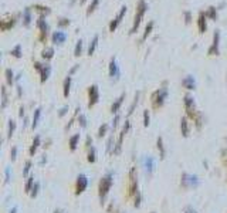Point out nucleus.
I'll list each match as a JSON object with an SVG mask.
<instances>
[{
	"label": "nucleus",
	"mask_w": 227,
	"mask_h": 213,
	"mask_svg": "<svg viewBox=\"0 0 227 213\" xmlns=\"http://www.w3.org/2000/svg\"><path fill=\"white\" fill-rule=\"evenodd\" d=\"M138 190V173L136 168H131L129 171V195H136Z\"/></svg>",
	"instance_id": "6"
},
{
	"label": "nucleus",
	"mask_w": 227,
	"mask_h": 213,
	"mask_svg": "<svg viewBox=\"0 0 227 213\" xmlns=\"http://www.w3.org/2000/svg\"><path fill=\"white\" fill-rule=\"evenodd\" d=\"M185 213H197L195 210V209H193V207H186V210H185Z\"/></svg>",
	"instance_id": "57"
},
{
	"label": "nucleus",
	"mask_w": 227,
	"mask_h": 213,
	"mask_svg": "<svg viewBox=\"0 0 227 213\" xmlns=\"http://www.w3.org/2000/svg\"><path fill=\"white\" fill-rule=\"evenodd\" d=\"M182 85L186 88V90H195L196 88V80L192 75H186V77L182 80Z\"/></svg>",
	"instance_id": "14"
},
{
	"label": "nucleus",
	"mask_w": 227,
	"mask_h": 213,
	"mask_svg": "<svg viewBox=\"0 0 227 213\" xmlns=\"http://www.w3.org/2000/svg\"><path fill=\"white\" fill-rule=\"evenodd\" d=\"M219 43H220V31L219 30H216L213 34V44L210 45V48H209L207 54L209 56H219Z\"/></svg>",
	"instance_id": "9"
},
{
	"label": "nucleus",
	"mask_w": 227,
	"mask_h": 213,
	"mask_svg": "<svg viewBox=\"0 0 227 213\" xmlns=\"http://www.w3.org/2000/svg\"><path fill=\"white\" fill-rule=\"evenodd\" d=\"M80 138H81V135L80 134H75V135H72L71 138H70V151H75L78 146V142H80Z\"/></svg>",
	"instance_id": "22"
},
{
	"label": "nucleus",
	"mask_w": 227,
	"mask_h": 213,
	"mask_svg": "<svg viewBox=\"0 0 227 213\" xmlns=\"http://www.w3.org/2000/svg\"><path fill=\"white\" fill-rule=\"evenodd\" d=\"M7 102H9V100H7V91H6V87L3 85L1 87V110H4L7 107Z\"/></svg>",
	"instance_id": "29"
},
{
	"label": "nucleus",
	"mask_w": 227,
	"mask_h": 213,
	"mask_svg": "<svg viewBox=\"0 0 227 213\" xmlns=\"http://www.w3.org/2000/svg\"><path fill=\"white\" fill-rule=\"evenodd\" d=\"M14 131H16V122H14L13 119H10L9 121V129H7V138H12Z\"/></svg>",
	"instance_id": "32"
},
{
	"label": "nucleus",
	"mask_w": 227,
	"mask_h": 213,
	"mask_svg": "<svg viewBox=\"0 0 227 213\" xmlns=\"http://www.w3.org/2000/svg\"><path fill=\"white\" fill-rule=\"evenodd\" d=\"M107 131H108V124H102L98 129V138H102L107 134Z\"/></svg>",
	"instance_id": "39"
},
{
	"label": "nucleus",
	"mask_w": 227,
	"mask_h": 213,
	"mask_svg": "<svg viewBox=\"0 0 227 213\" xmlns=\"http://www.w3.org/2000/svg\"><path fill=\"white\" fill-rule=\"evenodd\" d=\"M34 9H36V10H39L40 13H41V16H44V14H50V12H51V10H50L48 7L39 6V4H36V6H34Z\"/></svg>",
	"instance_id": "38"
},
{
	"label": "nucleus",
	"mask_w": 227,
	"mask_h": 213,
	"mask_svg": "<svg viewBox=\"0 0 227 213\" xmlns=\"http://www.w3.org/2000/svg\"><path fill=\"white\" fill-rule=\"evenodd\" d=\"M14 23H16V20H14V19L9 20L7 23H4V21H3V23H1V30H3V31H6V30H9L10 27H13V26H14Z\"/></svg>",
	"instance_id": "37"
},
{
	"label": "nucleus",
	"mask_w": 227,
	"mask_h": 213,
	"mask_svg": "<svg viewBox=\"0 0 227 213\" xmlns=\"http://www.w3.org/2000/svg\"><path fill=\"white\" fill-rule=\"evenodd\" d=\"M123 100H125V94H121V97L115 100V102L112 104V107H111V112H112V114H117L118 111H119V108H121V105H122V102H123Z\"/></svg>",
	"instance_id": "19"
},
{
	"label": "nucleus",
	"mask_w": 227,
	"mask_h": 213,
	"mask_svg": "<svg viewBox=\"0 0 227 213\" xmlns=\"http://www.w3.org/2000/svg\"><path fill=\"white\" fill-rule=\"evenodd\" d=\"M112 141H114V136H109V139L107 142V152H112Z\"/></svg>",
	"instance_id": "48"
},
{
	"label": "nucleus",
	"mask_w": 227,
	"mask_h": 213,
	"mask_svg": "<svg viewBox=\"0 0 227 213\" xmlns=\"http://www.w3.org/2000/svg\"><path fill=\"white\" fill-rule=\"evenodd\" d=\"M129 121H126L125 122V125H123V128H122V131H121V134H119V138H118V142H117V145H115V148H114V151H112V154L114 155H118L119 152H121V148H122V141H123V136L126 135V132L129 131Z\"/></svg>",
	"instance_id": "7"
},
{
	"label": "nucleus",
	"mask_w": 227,
	"mask_h": 213,
	"mask_svg": "<svg viewBox=\"0 0 227 213\" xmlns=\"http://www.w3.org/2000/svg\"><path fill=\"white\" fill-rule=\"evenodd\" d=\"M146 9H148V6H146L145 0H139V1H138V7H136L135 20H134V26H132V29H131V31H129L131 34L136 33L138 27H139V24H141V20H142L143 14H145V12H146Z\"/></svg>",
	"instance_id": "3"
},
{
	"label": "nucleus",
	"mask_w": 227,
	"mask_h": 213,
	"mask_svg": "<svg viewBox=\"0 0 227 213\" xmlns=\"http://www.w3.org/2000/svg\"><path fill=\"white\" fill-rule=\"evenodd\" d=\"M109 77L114 80V81H118L119 80V77H121V72H119V67H118L117 64V60H115V57L111 58L109 61Z\"/></svg>",
	"instance_id": "10"
},
{
	"label": "nucleus",
	"mask_w": 227,
	"mask_h": 213,
	"mask_svg": "<svg viewBox=\"0 0 227 213\" xmlns=\"http://www.w3.org/2000/svg\"><path fill=\"white\" fill-rule=\"evenodd\" d=\"M149 121H150V116H149V111L145 110L143 111V127H149Z\"/></svg>",
	"instance_id": "42"
},
{
	"label": "nucleus",
	"mask_w": 227,
	"mask_h": 213,
	"mask_svg": "<svg viewBox=\"0 0 227 213\" xmlns=\"http://www.w3.org/2000/svg\"><path fill=\"white\" fill-rule=\"evenodd\" d=\"M180 185L185 189H192V187H197L200 185V181L197 178V175L192 173H183L180 178Z\"/></svg>",
	"instance_id": "4"
},
{
	"label": "nucleus",
	"mask_w": 227,
	"mask_h": 213,
	"mask_svg": "<svg viewBox=\"0 0 227 213\" xmlns=\"http://www.w3.org/2000/svg\"><path fill=\"white\" fill-rule=\"evenodd\" d=\"M50 72H51V65L50 64H44L43 65V70L40 72V77H41V83H45L48 77H50Z\"/></svg>",
	"instance_id": "17"
},
{
	"label": "nucleus",
	"mask_w": 227,
	"mask_h": 213,
	"mask_svg": "<svg viewBox=\"0 0 227 213\" xmlns=\"http://www.w3.org/2000/svg\"><path fill=\"white\" fill-rule=\"evenodd\" d=\"M34 183H36V182H34V176H28V178H27V182H26V186H24V192H26V193L30 195L33 186H34Z\"/></svg>",
	"instance_id": "26"
},
{
	"label": "nucleus",
	"mask_w": 227,
	"mask_h": 213,
	"mask_svg": "<svg viewBox=\"0 0 227 213\" xmlns=\"http://www.w3.org/2000/svg\"><path fill=\"white\" fill-rule=\"evenodd\" d=\"M40 116H41V108H37V110L34 111V115H33V122H31L33 128H37L39 121H40Z\"/></svg>",
	"instance_id": "24"
},
{
	"label": "nucleus",
	"mask_w": 227,
	"mask_h": 213,
	"mask_svg": "<svg viewBox=\"0 0 227 213\" xmlns=\"http://www.w3.org/2000/svg\"><path fill=\"white\" fill-rule=\"evenodd\" d=\"M4 74H6V81H7V84L12 85V84H13V81H14V74H13V71L10 70V68H7Z\"/></svg>",
	"instance_id": "33"
},
{
	"label": "nucleus",
	"mask_w": 227,
	"mask_h": 213,
	"mask_svg": "<svg viewBox=\"0 0 227 213\" xmlns=\"http://www.w3.org/2000/svg\"><path fill=\"white\" fill-rule=\"evenodd\" d=\"M54 213H64L63 210H60V209H57V210H54Z\"/></svg>",
	"instance_id": "61"
},
{
	"label": "nucleus",
	"mask_w": 227,
	"mask_h": 213,
	"mask_svg": "<svg viewBox=\"0 0 227 213\" xmlns=\"http://www.w3.org/2000/svg\"><path fill=\"white\" fill-rule=\"evenodd\" d=\"M39 190H40V183L39 182H36L34 186H33V189H31V192H30V196H31V198H36V196L39 195Z\"/></svg>",
	"instance_id": "43"
},
{
	"label": "nucleus",
	"mask_w": 227,
	"mask_h": 213,
	"mask_svg": "<svg viewBox=\"0 0 227 213\" xmlns=\"http://www.w3.org/2000/svg\"><path fill=\"white\" fill-rule=\"evenodd\" d=\"M91 145H92V138H91V136H87V142H85V146H87V148H91Z\"/></svg>",
	"instance_id": "55"
},
{
	"label": "nucleus",
	"mask_w": 227,
	"mask_h": 213,
	"mask_svg": "<svg viewBox=\"0 0 227 213\" xmlns=\"http://www.w3.org/2000/svg\"><path fill=\"white\" fill-rule=\"evenodd\" d=\"M197 26H199V31L204 33L207 30V23H206V13L200 12L199 13V20H197Z\"/></svg>",
	"instance_id": "15"
},
{
	"label": "nucleus",
	"mask_w": 227,
	"mask_h": 213,
	"mask_svg": "<svg viewBox=\"0 0 227 213\" xmlns=\"http://www.w3.org/2000/svg\"><path fill=\"white\" fill-rule=\"evenodd\" d=\"M87 161L90 162V163H94V162L97 161V149L94 148V146H91L90 148V152H88V156H87Z\"/></svg>",
	"instance_id": "27"
},
{
	"label": "nucleus",
	"mask_w": 227,
	"mask_h": 213,
	"mask_svg": "<svg viewBox=\"0 0 227 213\" xmlns=\"http://www.w3.org/2000/svg\"><path fill=\"white\" fill-rule=\"evenodd\" d=\"M70 87H71V75H68L64 80V97L65 98L70 95Z\"/></svg>",
	"instance_id": "28"
},
{
	"label": "nucleus",
	"mask_w": 227,
	"mask_h": 213,
	"mask_svg": "<svg viewBox=\"0 0 227 213\" xmlns=\"http://www.w3.org/2000/svg\"><path fill=\"white\" fill-rule=\"evenodd\" d=\"M112 183H114V175L111 173H107L99 181V186H98V196H99V199L101 202H104L105 198H107V195L109 193V189L112 186Z\"/></svg>",
	"instance_id": "1"
},
{
	"label": "nucleus",
	"mask_w": 227,
	"mask_h": 213,
	"mask_svg": "<svg viewBox=\"0 0 227 213\" xmlns=\"http://www.w3.org/2000/svg\"><path fill=\"white\" fill-rule=\"evenodd\" d=\"M98 3H99V0H92L91 1V4H90V7H88V10H87V16H90L95 9H97V6H98Z\"/></svg>",
	"instance_id": "40"
},
{
	"label": "nucleus",
	"mask_w": 227,
	"mask_h": 213,
	"mask_svg": "<svg viewBox=\"0 0 227 213\" xmlns=\"http://www.w3.org/2000/svg\"><path fill=\"white\" fill-rule=\"evenodd\" d=\"M37 27L40 29V40L44 41V39L47 37V33H48V24L45 23L44 16H40V19L37 20Z\"/></svg>",
	"instance_id": "11"
},
{
	"label": "nucleus",
	"mask_w": 227,
	"mask_h": 213,
	"mask_svg": "<svg viewBox=\"0 0 227 213\" xmlns=\"http://www.w3.org/2000/svg\"><path fill=\"white\" fill-rule=\"evenodd\" d=\"M45 162H47V156H43V158H41V159H40V165H43V163H45Z\"/></svg>",
	"instance_id": "58"
},
{
	"label": "nucleus",
	"mask_w": 227,
	"mask_h": 213,
	"mask_svg": "<svg viewBox=\"0 0 227 213\" xmlns=\"http://www.w3.org/2000/svg\"><path fill=\"white\" fill-rule=\"evenodd\" d=\"M4 173H6V183H9L10 182V168H6V171H4Z\"/></svg>",
	"instance_id": "52"
},
{
	"label": "nucleus",
	"mask_w": 227,
	"mask_h": 213,
	"mask_svg": "<svg viewBox=\"0 0 227 213\" xmlns=\"http://www.w3.org/2000/svg\"><path fill=\"white\" fill-rule=\"evenodd\" d=\"M166 98H168V88H166V81H165L162 88L156 90L152 94V105H153V108H161V107H163Z\"/></svg>",
	"instance_id": "2"
},
{
	"label": "nucleus",
	"mask_w": 227,
	"mask_h": 213,
	"mask_svg": "<svg viewBox=\"0 0 227 213\" xmlns=\"http://www.w3.org/2000/svg\"><path fill=\"white\" fill-rule=\"evenodd\" d=\"M125 13H126V6H122L121 7V10H119V13H118V16L115 17V19L111 21V24H109V31H115L117 30V27H118V24L121 23V20L123 19V16H125Z\"/></svg>",
	"instance_id": "12"
},
{
	"label": "nucleus",
	"mask_w": 227,
	"mask_h": 213,
	"mask_svg": "<svg viewBox=\"0 0 227 213\" xmlns=\"http://www.w3.org/2000/svg\"><path fill=\"white\" fill-rule=\"evenodd\" d=\"M99 101V90L97 84H92L88 88V108H92Z\"/></svg>",
	"instance_id": "5"
},
{
	"label": "nucleus",
	"mask_w": 227,
	"mask_h": 213,
	"mask_svg": "<svg viewBox=\"0 0 227 213\" xmlns=\"http://www.w3.org/2000/svg\"><path fill=\"white\" fill-rule=\"evenodd\" d=\"M138 98H139V91L135 94V100H134V102H132V105H131V108H129V114L134 112V108H135V105L138 104Z\"/></svg>",
	"instance_id": "46"
},
{
	"label": "nucleus",
	"mask_w": 227,
	"mask_h": 213,
	"mask_svg": "<svg viewBox=\"0 0 227 213\" xmlns=\"http://www.w3.org/2000/svg\"><path fill=\"white\" fill-rule=\"evenodd\" d=\"M152 29H153V21H149V23H148V26H146V29H145V33H143L142 40H146V39H148V36L150 34Z\"/></svg>",
	"instance_id": "36"
},
{
	"label": "nucleus",
	"mask_w": 227,
	"mask_h": 213,
	"mask_svg": "<svg viewBox=\"0 0 227 213\" xmlns=\"http://www.w3.org/2000/svg\"><path fill=\"white\" fill-rule=\"evenodd\" d=\"M158 149L161 152V159H165V155H166V151H165V145H163V139L162 138H158Z\"/></svg>",
	"instance_id": "30"
},
{
	"label": "nucleus",
	"mask_w": 227,
	"mask_h": 213,
	"mask_svg": "<svg viewBox=\"0 0 227 213\" xmlns=\"http://www.w3.org/2000/svg\"><path fill=\"white\" fill-rule=\"evenodd\" d=\"M190 21H192V14H190V12H185V23L189 24Z\"/></svg>",
	"instance_id": "50"
},
{
	"label": "nucleus",
	"mask_w": 227,
	"mask_h": 213,
	"mask_svg": "<svg viewBox=\"0 0 227 213\" xmlns=\"http://www.w3.org/2000/svg\"><path fill=\"white\" fill-rule=\"evenodd\" d=\"M67 26H70V20L68 19H60L58 27H67Z\"/></svg>",
	"instance_id": "47"
},
{
	"label": "nucleus",
	"mask_w": 227,
	"mask_h": 213,
	"mask_svg": "<svg viewBox=\"0 0 227 213\" xmlns=\"http://www.w3.org/2000/svg\"><path fill=\"white\" fill-rule=\"evenodd\" d=\"M143 168H145V172L148 175H150L153 171H155V159L152 156H146L143 159Z\"/></svg>",
	"instance_id": "13"
},
{
	"label": "nucleus",
	"mask_w": 227,
	"mask_h": 213,
	"mask_svg": "<svg viewBox=\"0 0 227 213\" xmlns=\"http://www.w3.org/2000/svg\"><path fill=\"white\" fill-rule=\"evenodd\" d=\"M141 200H142V196H141V193L138 192V193L135 195V202H134V206H135V207L141 206Z\"/></svg>",
	"instance_id": "45"
},
{
	"label": "nucleus",
	"mask_w": 227,
	"mask_h": 213,
	"mask_svg": "<svg viewBox=\"0 0 227 213\" xmlns=\"http://www.w3.org/2000/svg\"><path fill=\"white\" fill-rule=\"evenodd\" d=\"M30 21H31V10H30V7H26L24 13H23V26L28 27L30 26Z\"/></svg>",
	"instance_id": "21"
},
{
	"label": "nucleus",
	"mask_w": 227,
	"mask_h": 213,
	"mask_svg": "<svg viewBox=\"0 0 227 213\" xmlns=\"http://www.w3.org/2000/svg\"><path fill=\"white\" fill-rule=\"evenodd\" d=\"M180 131H182V135L185 136V138H188L189 136V122H188V118L186 116H183L180 119Z\"/></svg>",
	"instance_id": "20"
},
{
	"label": "nucleus",
	"mask_w": 227,
	"mask_h": 213,
	"mask_svg": "<svg viewBox=\"0 0 227 213\" xmlns=\"http://www.w3.org/2000/svg\"><path fill=\"white\" fill-rule=\"evenodd\" d=\"M40 143H41V139H40V136H39V135H37V136H34V139H33L31 146H30V149H28V154H30V155H31V156H34V155H36V152H37V149H39Z\"/></svg>",
	"instance_id": "18"
},
{
	"label": "nucleus",
	"mask_w": 227,
	"mask_h": 213,
	"mask_svg": "<svg viewBox=\"0 0 227 213\" xmlns=\"http://www.w3.org/2000/svg\"><path fill=\"white\" fill-rule=\"evenodd\" d=\"M34 68L39 71V72H41V70H43V64H41V63H34Z\"/></svg>",
	"instance_id": "54"
},
{
	"label": "nucleus",
	"mask_w": 227,
	"mask_h": 213,
	"mask_svg": "<svg viewBox=\"0 0 227 213\" xmlns=\"http://www.w3.org/2000/svg\"><path fill=\"white\" fill-rule=\"evenodd\" d=\"M16 158H17V148L13 146L12 151H10V159H12V161H16Z\"/></svg>",
	"instance_id": "49"
},
{
	"label": "nucleus",
	"mask_w": 227,
	"mask_h": 213,
	"mask_svg": "<svg viewBox=\"0 0 227 213\" xmlns=\"http://www.w3.org/2000/svg\"><path fill=\"white\" fill-rule=\"evenodd\" d=\"M81 53H82V40H78L77 45H75V50H74V56L75 57H80Z\"/></svg>",
	"instance_id": "35"
},
{
	"label": "nucleus",
	"mask_w": 227,
	"mask_h": 213,
	"mask_svg": "<svg viewBox=\"0 0 227 213\" xmlns=\"http://www.w3.org/2000/svg\"><path fill=\"white\" fill-rule=\"evenodd\" d=\"M53 43L54 44H63L65 40H67V34L63 31H55L54 34H53Z\"/></svg>",
	"instance_id": "16"
},
{
	"label": "nucleus",
	"mask_w": 227,
	"mask_h": 213,
	"mask_svg": "<svg viewBox=\"0 0 227 213\" xmlns=\"http://www.w3.org/2000/svg\"><path fill=\"white\" fill-rule=\"evenodd\" d=\"M19 115H20V116H23V115H24V108H23V107L20 108V112H19Z\"/></svg>",
	"instance_id": "59"
},
{
	"label": "nucleus",
	"mask_w": 227,
	"mask_h": 213,
	"mask_svg": "<svg viewBox=\"0 0 227 213\" xmlns=\"http://www.w3.org/2000/svg\"><path fill=\"white\" fill-rule=\"evenodd\" d=\"M41 57L44 58V60H51V58L54 57V48H53V47H47V48H44L43 53H41Z\"/></svg>",
	"instance_id": "23"
},
{
	"label": "nucleus",
	"mask_w": 227,
	"mask_h": 213,
	"mask_svg": "<svg viewBox=\"0 0 227 213\" xmlns=\"http://www.w3.org/2000/svg\"><path fill=\"white\" fill-rule=\"evenodd\" d=\"M9 213H17V207H13V209H12Z\"/></svg>",
	"instance_id": "60"
},
{
	"label": "nucleus",
	"mask_w": 227,
	"mask_h": 213,
	"mask_svg": "<svg viewBox=\"0 0 227 213\" xmlns=\"http://www.w3.org/2000/svg\"><path fill=\"white\" fill-rule=\"evenodd\" d=\"M10 54H12L13 57H16V58H21V56H23V54H21V45L17 44L13 50H12V53H10Z\"/></svg>",
	"instance_id": "34"
},
{
	"label": "nucleus",
	"mask_w": 227,
	"mask_h": 213,
	"mask_svg": "<svg viewBox=\"0 0 227 213\" xmlns=\"http://www.w3.org/2000/svg\"><path fill=\"white\" fill-rule=\"evenodd\" d=\"M88 186V179L85 175H78L77 176V182H75V195H81Z\"/></svg>",
	"instance_id": "8"
},
{
	"label": "nucleus",
	"mask_w": 227,
	"mask_h": 213,
	"mask_svg": "<svg viewBox=\"0 0 227 213\" xmlns=\"http://www.w3.org/2000/svg\"><path fill=\"white\" fill-rule=\"evenodd\" d=\"M98 40H99V37H98V36H94V39H92V41L90 43V47H88V56H92V54H94L95 48H97Z\"/></svg>",
	"instance_id": "25"
},
{
	"label": "nucleus",
	"mask_w": 227,
	"mask_h": 213,
	"mask_svg": "<svg viewBox=\"0 0 227 213\" xmlns=\"http://www.w3.org/2000/svg\"><path fill=\"white\" fill-rule=\"evenodd\" d=\"M30 169H31V161H27L24 168H23V176H27L28 172H30Z\"/></svg>",
	"instance_id": "44"
},
{
	"label": "nucleus",
	"mask_w": 227,
	"mask_h": 213,
	"mask_svg": "<svg viewBox=\"0 0 227 213\" xmlns=\"http://www.w3.org/2000/svg\"><path fill=\"white\" fill-rule=\"evenodd\" d=\"M118 122H119V115H117V116H115V119L112 121V128H114V129L118 127Z\"/></svg>",
	"instance_id": "53"
},
{
	"label": "nucleus",
	"mask_w": 227,
	"mask_h": 213,
	"mask_svg": "<svg viewBox=\"0 0 227 213\" xmlns=\"http://www.w3.org/2000/svg\"><path fill=\"white\" fill-rule=\"evenodd\" d=\"M78 124H80L81 128H87V116L84 114H80L78 115Z\"/></svg>",
	"instance_id": "41"
},
{
	"label": "nucleus",
	"mask_w": 227,
	"mask_h": 213,
	"mask_svg": "<svg viewBox=\"0 0 227 213\" xmlns=\"http://www.w3.org/2000/svg\"><path fill=\"white\" fill-rule=\"evenodd\" d=\"M206 17H209V19H212V20L217 19V12H216V7H214V6L209 7V10L206 12Z\"/></svg>",
	"instance_id": "31"
},
{
	"label": "nucleus",
	"mask_w": 227,
	"mask_h": 213,
	"mask_svg": "<svg viewBox=\"0 0 227 213\" xmlns=\"http://www.w3.org/2000/svg\"><path fill=\"white\" fill-rule=\"evenodd\" d=\"M78 68H80V64H75V65H74V67L71 68V70H70V74H68V75H72V74H74V72L78 70Z\"/></svg>",
	"instance_id": "56"
},
{
	"label": "nucleus",
	"mask_w": 227,
	"mask_h": 213,
	"mask_svg": "<svg viewBox=\"0 0 227 213\" xmlns=\"http://www.w3.org/2000/svg\"><path fill=\"white\" fill-rule=\"evenodd\" d=\"M67 112H68V107H63V108L60 110V112H58V116H60V118H63Z\"/></svg>",
	"instance_id": "51"
}]
</instances>
